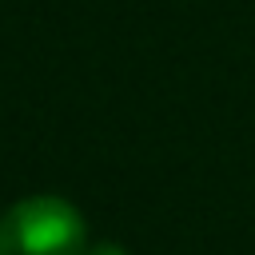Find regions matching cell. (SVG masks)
<instances>
[{
  "instance_id": "2",
  "label": "cell",
  "mask_w": 255,
  "mask_h": 255,
  "mask_svg": "<svg viewBox=\"0 0 255 255\" xmlns=\"http://www.w3.org/2000/svg\"><path fill=\"white\" fill-rule=\"evenodd\" d=\"M84 255H128V251H124L120 243H88Z\"/></svg>"
},
{
  "instance_id": "1",
  "label": "cell",
  "mask_w": 255,
  "mask_h": 255,
  "mask_svg": "<svg viewBox=\"0 0 255 255\" xmlns=\"http://www.w3.org/2000/svg\"><path fill=\"white\" fill-rule=\"evenodd\" d=\"M84 215L64 195H28L0 215V255H84Z\"/></svg>"
}]
</instances>
